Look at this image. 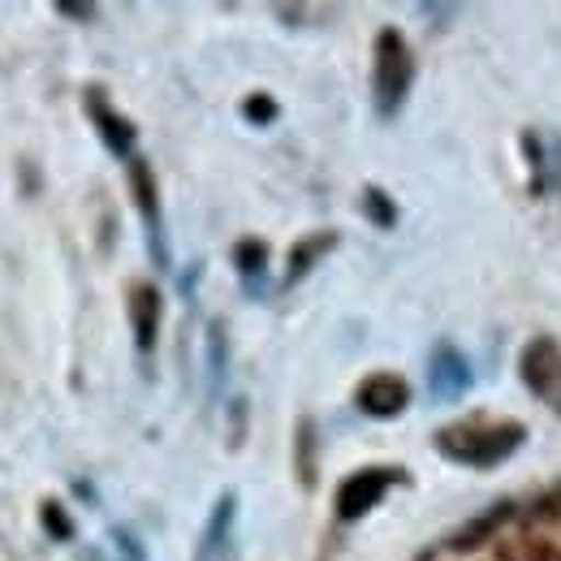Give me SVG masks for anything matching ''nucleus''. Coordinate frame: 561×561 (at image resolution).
<instances>
[{
    "label": "nucleus",
    "instance_id": "nucleus-1",
    "mask_svg": "<svg viewBox=\"0 0 561 561\" xmlns=\"http://www.w3.org/2000/svg\"><path fill=\"white\" fill-rule=\"evenodd\" d=\"M411 82H415V57H411V44L402 39V31L385 26L376 35V61H371V100H376V113L385 122H393L411 95Z\"/></svg>",
    "mask_w": 561,
    "mask_h": 561
},
{
    "label": "nucleus",
    "instance_id": "nucleus-2",
    "mask_svg": "<svg viewBox=\"0 0 561 561\" xmlns=\"http://www.w3.org/2000/svg\"><path fill=\"white\" fill-rule=\"evenodd\" d=\"M523 436L527 432L518 423H492V427L458 423V427H440L436 432V449L449 462H462V467H496L501 458H510L523 445Z\"/></svg>",
    "mask_w": 561,
    "mask_h": 561
},
{
    "label": "nucleus",
    "instance_id": "nucleus-3",
    "mask_svg": "<svg viewBox=\"0 0 561 561\" xmlns=\"http://www.w3.org/2000/svg\"><path fill=\"white\" fill-rule=\"evenodd\" d=\"M523 385L561 420V346L553 337H536L523 351Z\"/></svg>",
    "mask_w": 561,
    "mask_h": 561
},
{
    "label": "nucleus",
    "instance_id": "nucleus-4",
    "mask_svg": "<svg viewBox=\"0 0 561 561\" xmlns=\"http://www.w3.org/2000/svg\"><path fill=\"white\" fill-rule=\"evenodd\" d=\"M130 186H135V204H139L142 229H147V251L160 268H169V242H164V216H160V195H156V178L139 156L130 160Z\"/></svg>",
    "mask_w": 561,
    "mask_h": 561
},
{
    "label": "nucleus",
    "instance_id": "nucleus-5",
    "mask_svg": "<svg viewBox=\"0 0 561 561\" xmlns=\"http://www.w3.org/2000/svg\"><path fill=\"white\" fill-rule=\"evenodd\" d=\"M398 484V471L389 467H367V471H354L351 480L337 489V518L342 523H358L367 510H376V501Z\"/></svg>",
    "mask_w": 561,
    "mask_h": 561
},
{
    "label": "nucleus",
    "instance_id": "nucleus-6",
    "mask_svg": "<svg viewBox=\"0 0 561 561\" xmlns=\"http://www.w3.org/2000/svg\"><path fill=\"white\" fill-rule=\"evenodd\" d=\"M354 402L371 420H393V415H402L411 407V385L402 376H393V371H376L354 389Z\"/></svg>",
    "mask_w": 561,
    "mask_h": 561
},
{
    "label": "nucleus",
    "instance_id": "nucleus-7",
    "mask_svg": "<svg viewBox=\"0 0 561 561\" xmlns=\"http://www.w3.org/2000/svg\"><path fill=\"white\" fill-rule=\"evenodd\" d=\"M87 113H91V126H95V135H100V142L117 156V160H135V142H139V135H135V126L91 87L87 91Z\"/></svg>",
    "mask_w": 561,
    "mask_h": 561
},
{
    "label": "nucleus",
    "instance_id": "nucleus-8",
    "mask_svg": "<svg viewBox=\"0 0 561 561\" xmlns=\"http://www.w3.org/2000/svg\"><path fill=\"white\" fill-rule=\"evenodd\" d=\"M427 385L436 402H458L471 389V363L454 346H436L432 363H427Z\"/></svg>",
    "mask_w": 561,
    "mask_h": 561
},
{
    "label": "nucleus",
    "instance_id": "nucleus-9",
    "mask_svg": "<svg viewBox=\"0 0 561 561\" xmlns=\"http://www.w3.org/2000/svg\"><path fill=\"white\" fill-rule=\"evenodd\" d=\"M130 329H135V346L147 358L156 351V337H160V289L147 280L130 285Z\"/></svg>",
    "mask_w": 561,
    "mask_h": 561
},
{
    "label": "nucleus",
    "instance_id": "nucleus-10",
    "mask_svg": "<svg viewBox=\"0 0 561 561\" xmlns=\"http://www.w3.org/2000/svg\"><path fill=\"white\" fill-rule=\"evenodd\" d=\"M233 518H238V492L225 489L211 505L208 523H204V536H199V549L195 561H220L225 545H229V531H233Z\"/></svg>",
    "mask_w": 561,
    "mask_h": 561
},
{
    "label": "nucleus",
    "instance_id": "nucleus-11",
    "mask_svg": "<svg viewBox=\"0 0 561 561\" xmlns=\"http://www.w3.org/2000/svg\"><path fill=\"white\" fill-rule=\"evenodd\" d=\"M329 247H337V233H311V238H302V242L289 251L285 285H298V280H302L307 273H311V268H316V260H320Z\"/></svg>",
    "mask_w": 561,
    "mask_h": 561
},
{
    "label": "nucleus",
    "instance_id": "nucleus-12",
    "mask_svg": "<svg viewBox=\"0 0 561 561\" xmlns=\"http://www.w3.org/2000/svg\"><path fill=\"white\" fill-rule=\"evenodd\" d=\"M233 264H238V273H242V280H247L251 289H260L264 268H268V247H264L260 238H242V242L233 247Z\"/></svg>",
    "mask_w": 561,
    "mask_h": 561
},
{
    "label": "nucleus",
    "instance_id": "nucleus-13",
    "mask_svg": "<svg viewBox=\"0 0 561 561\" xmlns=\"http://www.w3.org/2000/svg\"><path fill=\"white\" fill-rule=\"evenodd\" d=\"M294 467H298V484L316 489V423H298V440H294Z\"/></svg>",
    "mask_w": 561,
    "mask_h": 561
},
{
    "label": "nucleus",
    "instance_id": "nucleus-14",
    "mask_svg": "<svg viewBox=\"0 0 561 561\" xmlns=\"http://www.w3.org/2000/svg\"><path fill=\"white\" fill-rule=\"evenodd\" d=\"M39 523H44V531H48L53 540H61V545L73 540V523L61 501H44V505H39Z\"/></svg>",
    "mask_w": 561,
    "mask_h": 561
},
{
    "label": "nucleus",
    "instance_id": "nucleus-15",
    "mask_svg": "<svg viewBox=\"0 0 561 561\" xmlns=\"http://www.w3.org/2000/svg\"><path fill=\"white\" fill-rule=\"evenodd\" d=\"M363 211L380 225V229H393V220H398V208L385 199V191H376V186H367V195H363Z\"/></svg>",
    "mask_w": 561,
    "mask_h": 561
},
{
    "label": "nucleus",
    "instance_id": "nucleus-16",
    "mask_svg": "<svg viewBox=\"0 0 561 561\" xmlns=\"http://www.w3.org/2000/svg\"><path fill=\"white\" fill-rule=\"evenodd\" d=\"M242 113H247V122H255V126H273V122H277V100H273V95H247Z\"/></svg>",
    "mask_w": 561,
    "mask_h": 561
},
{
    "label": "nucleus",
    "instance_id": "nucleus-17",
    "mask_svg": "<svg viewBox=\"0 0 561 561\" xmlns=\"http://www.w3.org/2000/svg\"><path fill=\"white\" fill-rule=\"evenodd\" d=\"M208 354H211V389H216V385H220V376H225V333H220V324H211Z\"/></svg>",
    "mask_w": 561,
    "mask_h": 561
},
{
    "label": "nucleus",
    "instance_id": "nucleus-18",
    "mask_svg": "<svg viewBox=\"0 0 561 561\" xmlns=\"http://www.w3.org/2000/svg\"><path fill=\"white\" fill-rule=\"evenodd\" d=\"M57 9H61V13H82V18H91V13H95L91 4H70V0H61Z\"/></svg>",
    "mask_w": 561,
    "mask_h": 561
}]
</instances>
